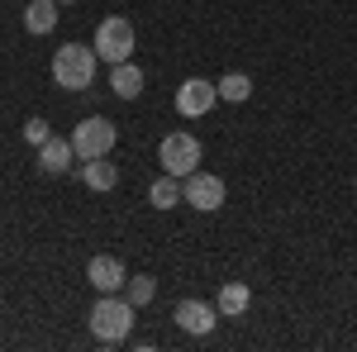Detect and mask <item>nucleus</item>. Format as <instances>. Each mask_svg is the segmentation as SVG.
Masks as SVG:
<instances>
[{
  "label": "nucleus",
  "mask_w": 357,
  "mask_h": 352,
  "mask_svg": "<svg viewBox=\"0 0 357 352\" xmlns=\"http://www.w3.org/2000/svg\"><path fill=\"white\" fill-rule=\"evenodd\" d=\"M57 20H62V15H57V0H33V5L24 10V29L29 33H53Z\"/></svg>",
  "instance_id": "2eb2a0df"
},
{
  "label": "nucleus",
  "mask_w": 357,
  "mask_h": 352,
  "mask_svg": "<svg viewBox=\"0 0 357 352\" xmlns=\"http://www.w3.org/2000/svg\"><path fill=\"white\" fill-rule=\"evenodd\" d=\"M77 162V148H72V138H48V143H43V148H38V167H43V171H67V167Z\"/></svg>",
  "instance_id": "f8f14e48"
},
{
  "label": "nucleus",
  "mask_w": 357,
  "mask_h": 352,
  "mask_svg": "<svg viewBox=\"0 0 357 352\" xmlns=\"http://www.w3.org/2000/svg\"><path fill=\"white\" fill-rule=\"evenodd\" d=\"M224 195H229V186H224L220 176L200 171V167H195L191 176H181V200H186V205H195L200 215H215V210L224 205Z\"/></svg>",
  "instance_id": "423d86ee"
},
{
  "label": "nucleus",
  "mask_w": 357,
  "mask_h": 352,
  "mask_svg": "<svg viewBox=\"0 0 357 352\" xmlns=\"http://www.w3.org/2000/svg\"><path fill=\"white\" fill-rule=\"evenodd\" d=\"M220 105V86L205 82V77H191V82L176 86V114H186V119H200V114H210V109Z\"/></svg>",
  "instance_id": "0eeeda50"
},
{
  "label": "nucleus",
  "mask_w": 357,
  "mask_h": 352,
  "mask_svg": "<svg viewBox=\"0 0 357 352\" xmlns=\"http://www.w3.org/2000/svg\"><path fill=\"white\" fill-rule=\"evenodd\" d=\"M96 67H100L96 48H86V43H62L53 53V82L62 86V91H91Z\"/></svg>",
  "instance_id": "f03ea898"
},
{
  "label": "nucleus",
  "mask_w": 357,
  "mask_h": 352,
  "mask_svg": "<svg viewBox=\"0 0 357 352\" xmlns=\"http://www.w3.org/2000/svg\"><path fill=\"white\" fill-rule=\"evenodd\" d=\"M134 43H138L134 24H129L124 15H105V20L96 24V43H91V48H96L100 62L114 67V62H129V57H134Z\"/></svg>",
  "instance_id": "7ed1b4c3"
},
{
  "label": "nucleus",
  "mask_w": 357,
  "mask_h": 352,
  "mask_svg": "<svg viewBox=\"0 0 357 352\" xmlns=\"http://www.w3.org/2000/svg\"><path fill=\"white\" fill-rule=\"evenodd\" d=\"M114 124L105 119V114H91V119H82L77 129H72V148H77V158L82 162H91V158H110L114 148Z\"/></svg>",
  "instance_id": "39448f33"
},
{
  "label": "nucleus",
  "mask_w": 357,
  "mask_h": 352,
  "mask_svg": "<svg viewBox=\"0 0 357 352\" xmlns=\"http://www.w3.org/2000/svg\"><path fill=\"white\" fill-rule=\"evenodd\" d=\"M86 281H91L100 296H110V291H124V286H129L124 262H119V257H110V252H96V257L86 262Z\"/></svg>",
  "instance_id": "1a4fd4ad"
},
{
  "label": "nucleus",
  "mask_w": 357,
  "mask_h": 352,
  "mask_svg": "<svg viewBox=\"0 0 357 352\" xmlns=\"http://www.w3.org/2000/svg\"><path fill=\"white\" fill-rule=\"evenodd\" d=\"M24 138L33 143V148H43V143L53 138V129H48V119H38V114H33V119L24 124Z\"/></svg>",
  "instance_id": "a211bd4d"
},
{
  "label": "nucleus",
  "mask_w": 357,
  "mask_h": 352,
  "mask_svg": "<svg viewBox=\"0 0 357 352\" xmlns=\"http://www.w3.org/2000/svg\"><path fill=\"white\" fill-rule=\"evenodd\" d=\"M148 205H153V210H172V205H181V176L162 171V176L148 186Z\"/></svg>",
  "instance_id": "4468645a"
},
{
  "label": "nucleus",
  "mask_w": 357,
  "mask_h": 352,
  "mask_svg": "<svg viewBox=\"0 0 357 352\" xmlns=\"http://www.w3.org/2000/svg\"><path fill=\"white\" fill-rule=\"evenodd\" d=\"M220 100H229V105H243L248 95H252V82H248L243 72H229V77H220Z\"/></svg>",
  "instance_id": "dca6fc26"
},
{
  "label": "nucleus",
  "mask_w": 357,
  "mask_h": 352,
  "mask_svg": "<svg viewBox=\"0 0 357 352\" xmlns=\"http://www.w3.org/2000/svg\"><path fill=\"white\" fill-rule=\"evenodd\" d=\"M82 181L91 190H114L119 186V167L110 158H91V162H82Z\"/></svg>",
  "instance_id": "ddd939ff"
},
{
  "label": "nucleus",
  "mask_w": 357,
  "mask_h": 352,
  "mask_svg": "<svg viewBox=\"0 0 357 352\" xmlns=\"http://www.w3.org/2000/svg\"><path fill=\"white\" fill-rule=\"evenodd\" d=\"M134 314H138V305L129 296H119V291L100 296L91 305V333H96V343H105V348L124 343L129 328H134Z\"/></svg>",
  "instance_id": "f257e3e1"
},
{
  "label": "nucleus",
  "mask_w": 357,
  "mask_h": 352,
  "mask_svg": "<svg viewBox=\"0 0 357 352\" xmlns=\"http://www.w3.org/2000/svg\"><path fill=\"white\" fill-rule=\"evenodd\" d=\"M172 319H176V328H181V333L205 338V333H215V324H220V309H215V305H205V300H176Z\"/></svg>",
  "instance_id": "6e6552de"
},
{
  "label": "nucleus",
  "mask_w": 357,
  "mask_h": 352,
  "mask_svg": "<svg viewBox=\"0 0 357 352\" xmlns=\"http://www.w3.org/2000/svg\"><path fill=\"white\" fill-rule=\"evenodd\" d=\"M200 138L186 134V129H176V134L162 138V148H158V162H162V171H172V176H191L195 167H200Z\"/></svg>",
  "instance_id": "20e7f679"
},
{
  "label": "nucleus",
  "mask_w": 357,
  "mask_h": 352,
  "mask_svg": "<svg viewBox=\"0 0 357 352\" xmlns=\"http://www.w3.org/2000/svg\"><path fill=\"white\" fill-rule=\"evenodd\" d=\"M153 296H158V281H153V276H129V300H134L138 309L153 305Z\"/></svg>",
  "instance_id": "f3484780"
},
{
  "label": "nucleus",
  "mask_w": 357,
  "mask_h": 352,
  "mask_svg": "<svg viewBox=\"0 0 357 352\" xmlns=\"http://www.w3.org/2000/svg\"><path fill=\"white\" fill-rule=\"evenodd\" d=\"M248 305H252V291H248L243 281H224L220 296H215V309H220L224 319H238V314H248Z\"/></svg>",
  "instance_id": "9b49d317"
},
{
  "label": "nucleus",
  "mask_w": 357,
  "mask_h": 352,
  "mask_svg": "<svg viewBox=\"0 0 357 352\" xmlns=\"http://www.w3.org/2000/svg\"><path fill=\"white\" fill-rule=\"evenodd\" d=\"M110 91L119 100H138V95H143V67H134V57L110 67Z\"/></svg>",
  "instance_id": "9d476101"
}]
</instances>
